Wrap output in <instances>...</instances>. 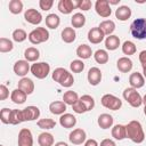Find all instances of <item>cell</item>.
Masks as SVG:
<instances>
[{"label": "cell", "instance_id": "6da1fadb", "mask_svg": "<svg viewBox=\"0 0 146 146\" xmlns=\"http://www.w3.org/2000/svg\"><path fill=\"white\" fill-rule=\"evenodd\" d=\"M127 130V138H129L131 141L136 144H140L145 139V132L143 130V127L139 121L132 120L125 125Z\"/></svg>", "mask_w": 146, "mask_h": 146}, {"label": "cell", "instance_id": "7a4b0ae2", "mask_svg": "<svg viewBox=\"0 0 146 146\" xmlns=\"http://www.w3.org/2000/svg\"><path fill=\"white\" fill-rule=\"evenodd\" d=\"M51 78L55 82H58L62 87H65V88H70L74 83V78L72 73H70L67 70L63 67L55 68L54 72L51 73Z\"/></svg>", "mask_w": 146, "mask_h": 146}, {"label": "cell", "instance_id": "3957f363", "mask_svg": "<svg viewBox=\"0 0 146 146\" xmlns=\"http://www.w3.org/2000/svg\"><path fill=\"white\" fill-rule=\"evenodd\" d=\"M130 33L138 40L146 39V18H136L130 25Z\"/></svg>", "mask_w": 146, "mask_h": 146}, {"label": "cell", "instance_id": "277c9868", "mask_svg": "<svg viewBox=\"0 0 146 146\" xmlns=\"http://www.w3.org/2000/svg\"><path fill=\"white\" fill-rule=\"evenodd\" d=\"M48 39H49V32L46 27L39 26L29 33V41L32 44H39V43L46 42L48 41Z\"/></svg>", "mask_w": 146, "mask_h": 146}, {"label": "cell", "instance_id": "5b68a950", "mask_svg": "<svg viewBox=\"0 0 146 146\" xmlns=\"http://www.w3.org/2000/svg\"><path fill=\"white\" fill-rule=\"evenodd\" d=\"M123 98L132 107H139L143 104V97L135 88H125L123 91Z\"/></svg>", "mask_w": 146, "mask_h": 146}, {"label": "cell", "instance_id": "8992f818", "mask_svg": "<svg viewBox=\"0 0 146 146\" xmlns=\"http://www.w3.org/2000/svg\"><path fill=\"white\" fill-rule=\"evenodd\" d=\"M31 73L36 79H44L50 73V65L46 62H36L31 65Z\"/></svg>", "mask_w": 146, "mask_h": 146}, {"label": "cell", "instance_id": "52a82bcc", "mask_svg": "<svg viewBox=\"0 0 146 146\" xmlns=\"http://www.w3.org/2000/svg\"><path fill=\"white\" fill-rule=\"evenodd\" d=\"M100 103L104 107H106L108 110H112V111H117L122 107V100L119 97H116L112 94H105L102 97Z\"/></svg>", "mask_w": 146, "mask_h": 146}, {"label": "cell", "instance_id": "ba28073f", "mask_svg": "<svg viewBox=\"0 0 146 146\" xmlns=\"http://www.w3.org/2000/svg\"><path fill=\"white\" fill-rule=\"evenodd\" d=\"M80 1L81 0H59L57 8L62 14L68 15L73 11V9H76V8L79 9Z\"/></svg>", "mask_w": 146, "mask_h": 146}, {"label": "cell", "instance_id": "9c48e42d", "mask_svg": "<svg viewBox=\"0 0 146 146\" xmlns=\"http://www.w3.org/2000/svg\"><path fill=\"white\" fill-rule=\"evenodd\" d=\"M18 146H33V136L30 129L22 128L18 132Z\"/></svg>", "mask_w": 146, "mask_h": 146}, {"label": "cell", "instance_id": "30bf717a", "mask_svg": "<svg viewBox=\"0 0 146 146\" xmlns=\"http://www.w3.org/2000/svg\"><path fill=\"white\" fill-rule=\"evenodd\" d=\"M95 10L103 18L110 17L112 14V9L108 3V0H97L95 3Z\"/></svg>", "mask_w": 146, "mask_h": 146}, {"label": "cell", "instance_id": "8fae6325", "mask_svg": "<svg viewBox=\"0 0 146 146\" xmlns=\"http://www.w3.org/2000/svg\"><path fill=\"white\" fill-rule=\"evenodd\" d=\"M87 139V135L86 131L81 128H76L73 131L70 132L68 135V140L73 144V145H81L83 143H86Z\"/></svg>", "mask_w": 146, "mask_h": 146}, {"label": "cell", "instance_id": "7c38bea8", "mask_svg": "<svg viewBox=\"0 0 146 146\" xmlns=\"http://www.w3.org/2000/svg\"><path fill=\"white\" fill-rule=\"evenodd\" d=\"M24 18L27 23L32 25H39L42 22V15L34 8H30L24 13Z\"/></svg>", "mask_w": 146, "mask_h": 146}, {"label": "cell", "instance_id": "4fadbf2b", "mask_svg": "<svg viewBox=\"0 0 146 146\" xmlns=\"http://www.w3.org/2000/svg\"><path fill=\"white\" fill-rule=\"evenodd\" d=\"M13 70H14V72H15L16 75L22 76V78H25V75L29 73V71H31V66H30V64H29L27 60L19 59V60H17L14 64Z\"/></svg>", "mask_w": 146, "mask_h": 146}, {"label": "cell", "instance_id": "5bb4252c", "mask_svg": "<svg viewBox=\"0 0 146 146\" xmlns=\"http://www.w3.org/2000/svg\"><path fill=\"white\" fill-rule=\"evenodd\" d=\"M22 113H23L24 122L25 121H34V120L39 119V116H40V110H39V107L33 106V105L23 108L22 110Z\"/></svg>", "mask_w": 146, "mask_h": 146}, {"label": "cell", "instance_id": "9a60e30c", "mask_svg": "<svg viewBox=\"0 0 146 146\" xmlns=\"http://www.w3.org/2000/svg\"><path fill=\"white\" fill-rule=\"evenodd\" d=\"M105 38V34L104 32L99 29V26L97 27H91L89 31H88V40L94 43V44H98L100 43Z\"/></svg>", "mask_w": 146, "mask_h": 146}, {"label": "cell", "instance_id": "2e32d148", "mask_svg": "<svg viewBox=\"0 0 146 146\" xmlns=\"http://www.w3.org/2000/svg\"><path fill=\"white\" fill-rule=\"evenodd\" d=\"M102 71L98 68V67H90L89 71H88V74H87V79H88V82L91 84V86H97L102 81Z\"/></svg>", "mask_w": 146, "mask_h": 146}, {"label": "cell", "instance_id": "e0dca14e", "mask_svg": "<svg viewBox=\"0 0 146 146\" xmlns=\"http://www.w3.org/2000/svg\"><path fill=\"white\" fill-rule=\"evenodd\" d=\"M129 83H130L131 88H135V89L143 88L144 84H145V78H144V75L141 73L133 72L129 76Z\"/></svg>", "mask_w": 146, "mask_h": 146}, {"label": "cell", "instance_id": "ac0fdd59", "mask_svg": "<svg viewBox=\"0 0 146 146\" xmlns=\"http://www.w3.org/2000/svg\"><path fill=\"white\" fill-rule=\"evenodd\" d=\"M59 124L65 129H71L76 124V117L73 114L64 113L59 117Z\"/></svg>", "mask_w": 146, "mask_h": 146}, {"label": "cell", "instance_id": "d6986e66", "mask_svg": "<svg viewBox=\"0 0 146 146\" xmlns=\"http://www.w3.org/2000/svg\"><path fill=\"white\" fill-rule=\"evenodd\" d=\"M132 66H133L132 60H131L129 57H121V58H119L117 62H116V67H117V70H119L120 72H122V73H128V72H130V71L132 70Z\"/></svg>", "mask_w": 146, "mask_h": 146}, {"label": "cell", "instance_id": "ffe728a7", "mask_svg": "<svg viewBox=\"0 0 146 146\" xmlns=\"http://www.w3.org/2000/svg\"><path fill=\"white\" fill-rule=\"evenodd\" d=\"M18 88L23 90L26 95H31L34 91V82L30 78H22L18 81Z\"/></svg>", "mask_w": 146, "mask_h": 146}, {"label": "cell", "instance_id": "44dd1931", "mask_svg": "<svg viewBox=\"0 0 146 146\" xmlns=\"http://www.w3.org/2000/svg\"><path fill=\"white\" fill-rule=\"evenodd\" d=\"M49 110L55 115H63L66 111V104L63 100H55V102L50 103Z\"/></svg>", "mask_w": 146, "mask_h": 146}, {"label": "cell", "instance_id": "7402d4cb", "mask_svg": "<svg viewBox=\"0 0 146 146\" xmlns=\"http://www.w3.org/2000/svg\"><path fill=\"white\" fill-rule=\"evenodd\" d=\"M113 122H114V119L112 115L107 114V113H103L98 116V120H97V123L98 125L102 128V129H108L113 125Z\"/></svg>", "mask_w": 146, "mask_h": 146}, {"label": "cell", "instance_id": "603a6c76", "mask_svg": "<svg viewBox=\"0 0 146 146\" xmlns=\"http://www.w3.org/2000/svg\"><path fill=\"white\" fill-rule=\"evenodd\" d=\"M112 137L116 140H123L124 138H127V130H125V125L123 124H115L112 128Z\"/></svg>", "mask_w": 146, "mask_h": 146}, {"label": "cell", "instance_id": "cb8c5ba5", "mask_svg": "<svg viewBox=\"0 0 146 146\" xmlns=\"http://www.w3.org/2000/svg\"><path fill=\"white\" fill-rule=\"evenodd\" d=\"M131 16V9L128 6H120L116 10H115V17L119 21H128Z\"/></svg>", "mask_w": 146, "mask_h": 146}, {"label": "cell", "instance_id": "d4e9b609", "mask_svg": "<svg viewBox=\"0 0 146 146\" xmlns=\"http://www.w3.org/2000/svg\"><path fill=\"white\" fill-rule=\"evenodd\" d=\"M26 97H27V95H26L23 90H21L19 88L13 90V91H11V95H10L11 102L15 103V104H18V105L24 104L25 100H26Z\"/></svg>", "mask_w": 146, "mask_h": 146}, {"label": "cell", "instance_id": "484cf974", "mask_svg": "<svg viewBox=\"0 0 146 146\" xmlns=\"http://www.w3.org/2000/svg\"><path fill=\"white\" fill-rule=\"evenodd\" d=\"M60 35H62V40L65 43H72L75 41V38H76V33L73 27H64Z\"/></svg>", "mask_w": 146, "mask_h": 146}, {"label": "cell", "instance_id": "4316f807", "mask_svg": "<svg viewBox=\"0 0 146 146\" xmlns=\"http://www.w3.org/2000/svg\"><path fill=\"white\" fill-rule=\"evenodd\" d=\"M92 55V50H91V47L83 43V44H80L78 48H76V56L81 59H88L90 58Z\"/></svg>", "mask_w": 146, "mask_h": 146}, {"label": "cell", "instance_id": "83f0119b", "mask_svg": "<svg viewBox=\"0 0 146 146\" xmlns=\"http://www.w3.org/2000/svg\"><path fill=\"white\" fill-rule=\"evenodd\" d=\"M54 136L49 132H41L38 137V144L40 146H54Z\"/></svg>", "mask_w": 146, "mask_h": 146}, {"label": "cell", "instance_id": "f1b7e54d", "mask_svg": "<svg viewBox=\"0 0 146 146\" xmlns=\"http://www.w3.org/2000/svg\"><path fill=\"white\" fill-rule=\"evenodd\" d=\"M120 46V38L117 35H108L105 39V47L107 50H116Z\"/></svg>", "mask_w": 146, "mask_h": 146}, {"label": "cell", "instance_id": "f546056e", "mask_svg": "<svg viewBox=\"0 0 146 146\" xmlns=\"http://www.w3.org/2000/svg\"><path fill=\"white\" fill-rule=\"evenodd\" d=\"M24 57H25V60H27V62L36 63V60L40 57V51L36 48H34V47H29L24 51Z\"/></svg>", "mask_w": 146, "mask_h": 146}, {"label": "cell", "instance_id": "4dcf8cb0", "mask_svg": "<svg viewBox=\"0 0 146 146\" xmlns=\"http://www.w3.org/2000/svg\"><path fill=\"white\" fill-rule=\"evenodd\" d=\"M71 24L75 29H80L86 24V16L82 13H75L71 17Z\"/></svg>", "mask_w": 146, "mask_h": 146}, {"label": "cell", "instance_id": "1f68e13d", "mask_svg": "<svg viewBox=\"0 0 146 146\" xmlns=\"http://www.w3.org/2000/svg\"><path fill=\"white\" fill-rule=\"evenodd\" d=\"M99 29L104 32L105 35H112V33L114 32L115 30V23L111 19H106V21H103L100 24H99Z\"/></svg>", "mask_w": 146, "mask_h": 146}, {"label": "cell", "instance_id": "d6a6232c", "mask_svg": "<svg viewBox=\"0 0 146 146\" xmlns=\"http://www.w3.org/2000/svg\"><path fill=\"white\" fill-rule=\"evenodd\" d=\"M59 24H60V18H59L58 15H56V14H49L46 17V25H47V27L55 30V29H57L59 26Z\"/></svg>", "mask_w": 146, "mask_h": 146}, {"label": "cell", "instance_id": "836d02e7", "mask_svg": "<svg viewBox=\"0 0 146 146\" xmlns=\"http://www.w3.org/2000/svg\"><path fill=\"white\" fill-rule=\"evenodd\" d=\"M79 100V96H78V94L75 92V91H73V90H67L66 92H64V95H63V102L66 104V105H73V104H75L76 102Z\"/></svg>", "mask_w": 146, "mask_h": 146}, {"label": "cell", "instance_id": "e575fe53", "mask_svg": "<svg viewBox=\"0 0 146 146\" xmlns=\"http://www.w3.org/2000/svg\"><path fill=\"white\" fill-rule=\"evenodd\" d=\"M22 122H24L22 110H11V113H10V124L17 125V124H19Z\"/></svg>", "mask_w": 146, "mask_h": 146}, {"label": "cell", "instance_id": "d590c367", "mask_svg": "<svg viewBox=\"0 0 146 146\" xmlns=\"http://www.w3.org/2000/svg\"><path fill=\"white\" fill-rule=\"evenodd\" d=\"M137 51V48H136V44L130 41V40H127L123 42L122 44V52L124 55H128V56H131V55H135Z\"/></svg>", "mask_w": 146, "mask_h": 146}, {"label": "cell", "instance_id": "8d00e7d4", "mask_svg": "<svg viewBox=\"0 0 146 146\" xmlns=\"http://www.w3.org/2000/svg\"><path fill=\"white\" fill-rule=\"evenodd\" d=\"M94 58L98 64H106L108 62V54L106 50L104 49H98L96 50V52L94 54Z\"/></svg>", "mask_w": 146, "mask_h": 146}, {"label": "cell", "instance_id": "74e56055", "mask_svg": "<svg viewBox=\"0 0 146 146\" xmlns=\"http://www.w3.org/2000/svg\"><path fill=\"white\" fill-rule=\"evenodd\" d=\"M8 8H9V11L11 14L17 15V14L22 13V10H23V2L21 0H10Z\"/></svg>", "mask_w": 146, "mask_h": 146}, {"label": "cell", "instance_id": "f35d334b", "mask_svg": "<svg viewBox=\"0 0 146 146\" xmlns=\"http://www.w3.org/2000/svg\"><path fill=\"white\" fill-rule=\"evenodd\" d=\"M14 49V43L11 40L7 39V38H0V52L5 54V52H9Z\"/></svg>", "mask_w": 146, "mask_h": 146}, {"label": "cell", "instance_id": "ab89813d", "mask_svg": "<svg viewBox=\"0 0 146 146\" xmlns=\"http://www.w3.org/2000/svg\"><path fill=\"white\" fill-rule=\"evenodd\" d=\"M36 124H38V127L41 128V129L49 130V129L55 128L56 122H55V120H52V119H48V117H46V119H40V120L36 122Z\"/></svg>", "mask_w": 146, "mask_h": 146}, {"label": "cell", "instance_id": "60d3db41", "mask_svg": "<svg viewBox=\"0 0 146 146\" xmlns=\"http://www.w3.org/2000/svg\"><path fill=\"white\" fill-rule=\"evenodd\" d=\"M29 38L27 33L23 30V29H16L13 32V40L16 42H23Z\"/></svg>", "mask_w": 146, "mask_h": 146}, {"label": "cell", "instance_id": "b9f144b4", "mask_svg": "<svg viewBox=\"0 0 146 146\" xmlns=\"http://www.w3.org/2000/svg\"><path fill=\"white\" fill-rule=\"evenodd\" d=\"M80 100L83 103V105L86 106L87 108V112L91 111L94 107H95V99L90 96V95H83L80 97Z\"/></svg>", "mask_w": 146, "mask_h": 146}, {"label": "cell", "instance_id": "7bdbcfd3", "mask_svg": "<svg viewBox=\"0 0 146 146\" xmlns=\"http://www.w3.org/2000/svg\"><path fill=\"white\" fill-rule=\"evenodd\" d=\"M70 68L73 73H80L84 70V63L81 59H74L70 64Z\"/></svg>", "mask_w": 146, "mask_h": 146}, {"label": "cell", "instance_id": "ee69618b", "mask_svg": "<svg viewBox=\"0 0 146 146\" xmlns=\"http://www.w3.org/2000/svg\"><path fill=\"white\" fill-rule=\"evenodd\" d=\"M10 113H11V110L7 107L0 111V120L3 124H10Z\"/></svg>", "mask_w": 146, "mask_h": 146}, {"label": "cell", "instance_id": "f6af8a7d", "mask_svg": "<svg viewBox=\"0 0 146 146\" xmlns=\"http://www.w3.org/2000/svg\"><path fill=\"white\" fill-rule=\"evenodd\" d=\"M72 108H73V111H74L76 114H82V113H86V112H87V108H86V106L83 105V103L80 100V98H79V100H78L75 104L72 105Z\"/></svg>", "mask_w": 146, "mask_h": 146}, {"label": "cell", "instance_id": "bcb514c9", "mask_svg": "<svg viewBox=\"0 0 146 146\" xmlns=\"http://www.w3.org/2000/svg\"><path fill=\"white\" fill-rule=\"evenodd\" d=\"M52 5H54V1L52 0H40L39 1V7L42 10H44V11L50 10L51 7H52Z\"/></svg>", "mask_w": 146, "mask_h": 146}, {"label": "cell", "instance_id": "7dc6e473", "mask_svg": "<svg viewBox=\"0 0 146 146\" xmlns=\"http://www.w3.org/2000/svg\"><path fill=\"white\" fill-rule=\"evenodd\" d=\"M9 97V90L5 84H0V100H5Z\"/></svg>", "mask_w": 146, "mask_h": 146}, {"label": "cell", "instance_id": "c3c4849f", "mask_svg": "<svg viewBox=\"0 0 146 146\" xmlns=\"http://www.w3.org/2000/svg\"><path fill=\"white\" fill-rule=\"evenodd\" d=\"M91 6H92V3H91L90 0H81L80 1V6H79V9H81L83 11H87V10H89L91 8Z\"/></svg>", "mask_w": 146, "mask_h": 146}, {"label": "cell", "instance_id": "681fc988", "mask_svg": "<svg viewBox=\"0 0 146 146\" xmlns=\"http://www.w3.org/2000/svg\"><path fill=\"white\" fill-rule=\"evenodd\" d=\"M139 62L143 67L146 66V50H141L139 52Z\"/></svg>", "mask_w": 146, "mask_h": 146}, {"label": "cell", "instance_id": "f907efd6", "mask_svg": "<svg viewBox=\"0 0 146 146\" xmlns=\"http://www.w3.org/2000/svg\"><path fill=\"white\" fill-rule=\"evenodd\" d=\"M99 146H116V145L112 139H104V140L100 141Z\"/></svg>", "mask_w": 146, "mask_h": 146}, {"label": "cell", "instance_id": "816d5d0a", "mask_svg": "<svg viewBox=\"0 0 146 146\" xmlns=\"http://www.w3.org/2000/svg\"><path fill=\"white\" fill-rule=\"evenodd\" d=\"M84 146H99V145H98L97 140H95V139H88V140H86Z\"/></svg>", "mask_w": 146, "mask_h": 146}, {"label": "cell", "instance_id": "f5cc1de1", "mask_svg": "<svg viewBox=\"0 0 146 146\" xmlns=\"http://www.w3.org/2000/svg\"><path fill=\"white\" fill-rule=\"evenodd\" d=\"M54 146H68L66 143H64V141H58V143H56Z\"/></svg>", "mask_w": 146, "mask_h": 146}, {"label": "cell", "instance_id": "db71d44e", "mask_svg": "<svg viewBox=\"0 0 146 146\" xmlns=\"http://www.w3.org/2000/svg\"><path fill=\"white\" fill-rule=\"evenodd\" d=\"M120 2V0H114V1H112V0H108V3H110V6L111 5H117Z\"/></svg>", "mask_w": 146, "mask_h": 146}, {"label": "cell", "instance_id": "11a10c76", "mask_svg": "<svg viewBox=\"0 0 146 146\" xmlns=\"http://www.w3.org/2000/svg\"><path fill=\"white\" fill-rule=\"evenodd\" d=\"M143 75H144V78L146 79V66L143 67Z\"/></svg>", "mask_w": 146, "mask_h": 146}, {"label": "cell", "instance_id": "9f6ffc18", "mask_svg": "<svg viewBox=\"0 0 146 146\" xmlns=\"http://www.w3.org/2000/svg\"><path fill=\"white\" fill-rule=\"evenodd\" d=\"M143 104H144V105H146V95L143 97Z\"/></svg>", "mask_w": 146, "mask_h": 146}, {"label": "cell", "instance_id": "6f0895ef", "mask_svg": "<svg viewBox=\"0 0 146 146\" xmlns=\"http://www.w3.org/2000/svg\"><path fill=\"white\" fill-rule=\"evenodd\" d=\"M144 114L146 115V105H145V107H144Z\"/></svg>", "mask_w": 146, "mask_h": 146}, {"label": "cell", "instance_id": "680465c9", "mask_svg": "<svg viewBox=\"0 0 146 146\" xmlns=\"http://www.w3.org/2000/svg\"><path fill=\"white\" fill-rule=\"evenodd\" d=\"M0 146H3V145H0Z\"/></svg>", "mask_w": 146, "mask_h": 146}]
</instances>
